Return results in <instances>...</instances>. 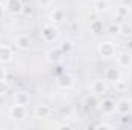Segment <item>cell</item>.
Here are the masks:
<instances>
[{
	"label": "cell",
	"mask_w": 132,
	"mask_h": 130,
	"mask_svg": "<svg viewBox=\"0 0 132 130\" xmlns=\"http://www.w3.org/2000/svg\"><path fill=\"white\" fill-rule=\"evenodd\" d=\"M97 52H98V55L101 58L111 60V58H115V55H117V46H115V43H112L109 40H104V41L98 43Z\"/></svg>",
	"instance_id": "obj_1"
},
{
	"label": "cell",
	"mask_w": 132,
	"mask_h": 130,
	"mask_svg": "<svg viewBox=\"0 0 132 130\" xmlns=\"http://www.w3.org/2000/svg\"><path fill=\"white\" fill-rule=\"evenodd\" d=\"M40 35H42V40H43L45 43H54V41L59 38L60 32H59V28H57L54 23H46V25L42 26Z\"/></svg>",
	"instance_id": "obj_2"
},
{
	"label": "cell",
	"mask_w": 132,
	"mask_h": 130,
	"mask_svg": "<svg viewBox=\"0 0 132 130\" xmlns=\"http://www.w3.org/2000/svg\"><path fill=\"white\" fill-rule=\"evenodd\" d=\"M5 8H6L8 14H11V15H20V14H23L25 5H23L22 0H6Z\"/></svg>",
	"instance_id": "obj_3"
},
{
	"label": "cell",
	"mask_w": 132,
	"mask_h": 130,
	"mask_svg": "<svg viewBox=\"0 0 132 130\" xmlns=\"http://www.w3.org/2000/svg\"><path fill=\"white\" fill-rule=\"evenodd\" d=\"M28 115L26 106H20V104H14L9 109V118L15 119V121H23Z\"/></svg>",
	"instance_id": "obj_4"
},
{
	"label": "cell",
	"mask_w": 132,
	"mask_h": 130,
	"mask_svg": "<svg viewBox=\"0 0 132 130\" xmlns=\"http://www.w3.org/2000/svg\"><path fill=\"white\" fill-rule=\"evenodd\" d=\"M89 89H91L92 94L101 97V95H104V94L108 92V81H106V80H101V78L92 80V83L89 84Z\"/></svg>",
	"instance_id": "obj_5"
},
{
	"label": "cell",
	"mask_w": 132,
	"mask_h": 130,
	"mask_svg": "<svg viewBox=\"0 0 132 130\" xmlns=\"http://www.w3.org/2000/svg\"><path fill=\"white\" fill-rule=\"evenodd\" d=\"M115 112L121 116L125 115H129L132 112V101L129 98H121L115 103Z\"/></svg>",
	"instance_id": "obj_6"
},
{
	"label": "cell",
	"mask_w": 132,
	"mask_h": 130,
	"mask_svg": "<svg viewBox=\"0 0 132 130\" xmlns=\"http://www.w3.org/2000/svg\"><path fill=\"white\" fill-rule=\"evenodd\" d=\"M117 58V64L120 67H131L132 66V54L128 51H123V52H118L115 55Z\"/></svg>",
	"instance_id": "obj_7"
},
{
	"label": "cell",
	"mask_w": 132,
	"mask_h": 130,
	"mask_svg": "<svg viewBox=\"0 0 132 130\" xmlns=\"http://www.w3.org/2000/svg\"><path fill=\"white\" fill-rule=\"evenodd\" d=\"M57 84H59V87L60 89H71V87H74V84H75V81H74V77L71 75V73H63V75H60L59 78H57Z\"/></svg>",
	"instance_id": "obj_8"
},
{
	"label": "cell",
	"mask_w": 132,
	"mask_h": 130,
	"mask_svg": "<svg viewBox=\"0 0 132 130\" xmlns=\"http://www.w3.org/2000/svg\"><path fill=\"white\" fill-rule=\"evenodd\" d=\"M15 46H17L20 51H28V49H31V46H32V40H31L29 35L20 34V35L15 38Z\"/></svg>",
	"instance_id": "obj_9"
},
{
	"label": "cell",
	"mask_w": 132,
	"mask_h": 130,
	"mask_svg": "<svg viewBox=\"0 0 132 130\" xmlns=\"http://www.w3.org/2000/svg\"><path fill=\"white\" fill-rule=\"evenodd\" d=\"M46 60L49 63H60L63 60V51L62 48H52L46 52Z\"/></svg>",
	"instance_id": "obj_10"
},
{
	"label": "cell",
	"mask_w": 132,
	"mask_h": 130,
	"mask_svg": "<svg viewBox=\"0 0 132 130\" xmlns=\"http://www.w3.org/2000/svg\"><path fill=\"white\" fill-rule=\"evenodd\" d=\"M121 78V70L118 69V67H108L106 70H104V80L108 81V83H115V81H118Z\"/></svg>",
	"instance_id": "obj_11"
},
{
	"label": "cell",
	"mask_w": 132,
	"mask_h": 130,
	"mask_svg": "<svg viewBox=\"0 0 132 130\" xmlns=\"http://www.w3.org/2000/svg\"><path fill=\"white\" fill-rule=\"evenodd\" d=\"M98 107L101 109V112H103L104 115H112V113H115V101H114L112 98H104V99H101Z\"/></svg>",
	"instance_id": "obj_12"
},
{
	"label": "cell",
	"mask_w": 132,
	"mask_h": 130,
	"mask_svg": "<svg viewBox=\"0 0 132 130\" xmlns=\"http://www.w3.org/2000/svg\"><path fill=\"white\" fill-rule=\"evenodd\" d=\"M12 57H14L12 49L8 44H0V63L6 64V63H9L12 60Z\"/></svg>",
	"instance_id": "obj_13"
},
{
	"label": "cell",
	"mask_w": 132,
	"mask_h": 130,
	"mask_svg": "<svg viewBox=\"0 0 132 130\" xmlns=\"http://www.w3.org/2000/svg\"><path fill=\"white\" fill-rule=\"evenodd\" d=\"M49 115H51V107H49V106H46V104H38V106H35V109H34V116H35L37 119L48 118Z\"/></svg>",
	"instance_id": "obj_14"
},
{
	"label": "cell",
	"mask_w": 132,
	"mask_h": 130,
	"mask_svg": "<svg viewBox=\"0 0 132 130\" xmlns=\"http://www.w3.org/2000/svg\"><path fill=\"white\" fill-rule=\"evenodd\" d=\"M31 101V97L28 92L25 90H20V92H15L14 95V104H20V106H28Z\"/></svg>",
	"instance_id": "obj_15"
},
{
	"label": "cell",
	"mask_w": 132,
	"mask_h": 130,
	"mask_svg": "<svg viewBox=\"0 0 132 130\" xmlns=\"http://www.w3.org/2000/svg\"><path fill=\"white\" fill-rule=\"evenodd\" d=\"M89 29H91V32L94 34V35L101 34V32H103V29H104L103 20H100V18H94V20L91 22V25H89Z\"/></svg>",
	"instance_id": "obj_16"
},
{
	"label": "cell",
	"mask_w": 132,
	"mask_h": 130,
	"mask_svg": "<svg viewBox=\"0 0 132 130\" xmlns=\"http://www.w3.org/2000/svg\"><path fill=\"white\" fill-rule=\"evenodd\" d=\"M85 106L88 109H95L100 106V99H98V95L95 94H89L88 97L85 98Z\"/></svg>",
	"instance_id": "obj_17"
},
{
	"label": "cell",
	"mask_w": 132,
	"mask_h": 130,
	"mask_svg": "<svg viewBox=\"0 0 132 130\" xmlns=\"http://www.w3.org/2000/svg\"><path fill=\"white\" fill-rule=\"evenodd\" d=\"M49 17H51L52 23H62V22L65 20V11L60 9V8H57V9H54V11L51 12Z\"/></svg>",
	"instance_id": "obj_18"
},
{
	"label": "cell",
	"mask_w": 132,
	"mask_h": 130,
	"mask_svg": "<svg viewBox=\"0 0 132 130\" xmlns=\"http://www.w3.org/2000/svg\"><path fill=\"white\" fill-rule=\"evenodd\" d=\"M94 8H95L97 12H104L109 8V2L108 0H95L94 2Z\"/></svg>",
	"instance_id": "obj_19"
},
{
	"label": "cell",
	"mask_w": 132,
	"mask_h": 130,
	"mask_svg": "<svg viewBox=\"0 0 132 130\" xmlns=\"http://www.w3.org/2000/svg\"><path fill=\"white\" fill-rule=\"evenodd\" d=\"M115 15H117V18H126V17L129 15V8L125 6V5H120V6L115 9Z\"/></svg>",
	"instance_id": "obj_20"
},
{
	"label": "cell",
	"mask_w": 132,
	"mask_h": 130,
	"mask_svg": "<svg viewBox=\"0 0 132 130\" xmlns=\"http://www.w3.org/2000/svg\"><path fill=\"white\" fill-rule=\"evenodd\" d=\"M114 87H115V90H117V92L123 94V92H126V90H128V81H125L123 78H120L118 81H115V83H114Z\"/></svg>",
	"instance_id": "obj_21"
},
{
	"label": "cell",
	"mask_w": 132,
	"mask_h": 130,
	"mask_svg": "<svg viewBox=\"0 0 132 130\" xmlns=\"http://www.w3.org/2000/svg\"><path fill=\"white\" fill-rule=\"evenodd\" d=\"M120 34L125 35V37H132V25H120Z\"/></svg>",
	"instance_id": "obj_22"
},
{
	"label": "cell",
	"mask_w": 132,
	"mask_h": 130,
	"mask_svg": "<svg viewBox=\"0 0 132 130\" xmlns=\"http://www.w3.org/2000/svg\"><path fill=\"white\" fill-rule=\"evenodd\" d=\"M8 90H9V86H8V83H6V80H0V97L6 95Z\"/></svg>",
	"instance_id": "obj_23"
},
{
	"label": "cell",
	"mask_w": 132,
	"mask_h": 130,
	"mask_svg": "<svg viewBox=\"0 0 132 130\" xmlns=\"http://www.w3.org/2000/svg\"><path fill=\"white\" fill-rule=\"evenodd\" d=\"M109 34H120V25H111L109 26Z\"/></svg>",
	"instance_id": "obj_24"
},
{
	"label": "cell",
	"mask_w": 132,
	"mask_h": 130,
	"mask_svg": "<svg viewBox=\"0 0 132 130\" xmlns=\"http://www.w3.org/2000/svg\"><path fill=\"white\" fill-rule=\"evenodd\" d=\"M95 127H97V129H108V130L112 129V126H111V124H106V123H100V124H97Z\"/></svg>",
	"instance_id": "obj_25"
},
{
	"label": "cell",
	"mask_w": 132,
	"mask_h": 130,
	"mask_svg": "<svg viewBox=\"0 0 132 130\" xmlns=\"http://www.w3.org/2000/svg\"><path fill=\"white\" fill-rule=\"evenodd\" d=\"M62 51H63V52H68V51H71V43H69V41H63V46H62Z\"/></svg>",
	"instance_id": "obj_26"
},
{
	"label": "cell",
	"mask_w": 132,
	"mask_h": 130,
	"mask_svg": "<svg viewBox=\"0 0 132 130\" xmlns=\"http://www.w3.org/2000/svg\"><path fill=\"white\" fill-rule=\"evenodd\" d=\"M57 127H59V129H72L74 126H72V124H69V123H63V124H59Z\"/></svg>",
	"instance_id": "obj_27"
},
{
	"label": "cell",
	"mask_w": 132,
	"mask_h": 130,
	"mask_svg": "<svg viewBox=\"0 0 132 130\" xmlns=\"http://www.w3.org/2000/svg\"><path fill=\"white\" fill-rule=\"evenodd\" d=\"M52 2H54V0H38V3H40L42 6H51Z\"/></svg>",
	"instance_id": "obj_28"
},
{
	"label": "cell",
	"mask_w": 132,
	"mask_h": 130,
	"mask_svg": "<svg viewBox=\"0 0 132 130\" xmlns=\"http://www.w3.org/2000/svg\"><path fill=\"white\" fill-rule=\"evenodd\" d=\"M23 12H25L26 15H31V14H32V8H31V6H25V8H23Z\"/></svg>",
	"instance_id": "obj_29"
},
{
	"label": "cell",
	"mask_w": 132,
	"mask_h": 130,
	"mask_svg": "<svg viewBox=\"0 0 132 130\" xmlns=\"http://www.w3.org/2000/svg\"><path fill=\"white\" fill-rule=\"evenodd\" d=\"M0 80H6V69L0 67Z\"/></svg>",
	"instance_id": "obj_30"
},
{
	"label": "cell",
	"mask_w": 132,
	"mask_h": 130,
	"mask_svg": "<svg viewBox=\"0 0 132 130\" xmlns=\"http://www.w3.org/2000/svg\"><path fill=\"white\" fill-rule=\"evenodd\" d=\"M5 12H6V8H5V5H2V3H0V18L5 15Z\"/></svg>",
	"instance_id": "obj_31"
},
{
	"label": "cell",
	"mask_w": 132,
	"mask_h": 130,
	"mask_svg": "<svg viewBox=\"0 0 132 130\" xmlns=\"http://www.w3.org/2000/svg\"><path fill=\"white\" fill-rule=\"evenodd\" d=\"M129 48H132V41H131V43H129Z\"/></svg>",
	"instance_id": "obj_32"
},
{
	"label": "cell",
	"mask_w": 132,
	"mask_h": 130,
	"mask_svg": "<svg viewBox=\"0 0 132 130\" xmlns=\"http://www.w3.org/2000/svg\"><path fill=\"white\" fill-rule=\"evenodd\" d=\"M91 2H95V0H91Z\"/></svg>",
	"instance_id": "obj_33"
}]
</instances>
